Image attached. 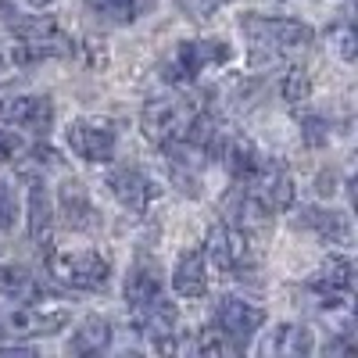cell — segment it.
<instances>
[{
    "label": "cell",
    "instance_id": "cell-1",
    "mask_svg": "<svg viewBox=\"0 0 358 358\" xmlns=\"http://www.w3.org/2000/svg\"><path fill=\"white\" fill-rule=\"evenodd\" d=\"M241 33L251 47L255 62H276L283 54L294 50H305L315 40V29L308 22H297V18H268L258 11H248L241 18Z\"/></svg>",
    "mask_w": 358,
    "mask_h": 358
},
{
    "label": "cell",
    "instance_id": "cell-2",
    "mask_svg": "<svg viewBox=\"0 0 358 358\" xmlns=\"http://www.w3.org/2000/svg\"><path fill=\"white\" fill-rule=\"evenodd\" d=\"M197 111H201V101H190V97H151L140 111V129L151 143L165 147L187 136Z\"/></svg>",
    "mask_w": 358,
    "mask_h": 358
},
{
    "label": "cell",
    "instance_id": "cell-3",
    "mask_svg": "<svg viewBox=\"0 0 358 358\" xmlns=\"http://www.w3.org/2000/svg\"><path fill=\"white\" fill-rule=\"evenodd\" d=\"M72 312L69 308H54L47 305L43 297L40 301H25L11 312L0 315V344H8V341H33V337H54V334H62L65 326H69Z\"/></svg>",
    "mask_w": 358,
    "mask_h": 358
},
{
    "label": "cell",
    "instance_id": "cell-4",
    "mask_svg": "<svg viewBox=\"0 0 358 358\" xmlns=\"http://www.w3.org/2000/svg\"><path fill=\"white\" fill-rule=\"evenodd\" d=\"M47 265H50V280L69 290L94 294V290H104L111 280V262L97 251H76V255L47 251Z\"/></svg>",
    "mask_w": 358,
    "mask_h": 358
},
{
    "label": "cell",
    "instance_id": "cell-5",
    "mask_svg": "<svg viewBox=\"0 0 358 358\" xmlns=\"http://www.w3.org/2000/svg\"><path fill=\"white\" fill-rule=\"evenodd\" d=\"M233 57V47L226 40H183L176 47V54L169 57L165 65V79L176 86L194 83L208 65H226Z\"/></svg>",
    "mask_w": 358,
    "mask_h": 358
},
{
    "label": "cell",
    "instance_id": "cell-6",
    "mask_svg": "<svg viewBox=\"0 0 358 358\" xmlns=\"http://www.w3.org/2000/svg\"><path fill=\"white\" fill-rule=\"evenodd\" d=\"M204 258L212 262L219 273L226 276H244V268L251 265V248H248V229L233 226V222H215L208 229L204 241Z\"/></svg>",
    "mask_w": 358,
    "mask_h": 358
},
{
    "label": "cell",
    "instance_id": "cell-7",
    "mask_svg": "<svg viewBox=\"0 0 358 358\" xmlns=\"http://www.w3.org/2000/svg\"><path fill=\"white\" fill-rule=\"evenodd\" d=\"M72 155L90 165H108L118 147V129L111 118H76L65 133Z\"/></svg>",
    "mask_w": 358,
    "mask_h": 358
},
{
    "label": "cell",
    "instance_id": "cell-8",
    "mask_svg": "<svg viewBox=\"0 0 358 358\" xmlns=\"http://www.w3.org/2000/svg\"><path fill=\"white\" fill-rule=\"evenodd\" d=\"M108 190H111V197L126 208L129 215H147V208L155 204V197H158V187L151 183V176H147L143 169H136V165H118V169H111L108 172Z\"/></svg>",
    "mask_w": 358,
    "mask_h": 358
},
{
    "label": "cell",
    "instance_id": "cell-9",
    "mask_svg": "<svg viewBox=\"0 0 358 358\" xmlns=\"http://www.w3.org/2000/svg\"><path fill=\"white\" fill-rule=\"evenodd\" d=\"M0 122H8L15 129H29L36 136H47L54 126V101L36 97V94H22V97H4L0 101Z\"/></svg>",
    "mask_w": 358,
    "mask_h": 358
},
{
    "label": "cell",
    "instance_id": "cell-10",
    "mask_svg": "<svg viewBox=\"0 0 358 358\" xmlns=\"http://www.w3.org/2000/svg\"><path fill=\"white\" fill-rule=\"evenodd\" d=\"M212 322L219 326V330H222L229 341H236L241 348H248L251 337L262 330L265 312H262L258 305H251V301H241V297H222V301L215 305Z\"/></svg>",
    "mask_w": 358,
    "mask_h": 358
},
{
    "label": "cell",
    "instance_id": "cell-11",
    "mask_svg": "<svg viewBox=\"0 0 358 358\" xmlns=\"http://www.w3.org/2000/svg\"><path fill=\"white\" fill-rule=\"evenodd\" d=\"M162 290H165L162 265H158L155 258L140 255V258L133 262V268H129V276H126V305H129V312L155 305L158 297H165Z\"/></svg>",
    "mask_w": 358,
    "mask_h": 358
},
{
    "label": "cell",
    "instance_id": "cell-12",
    "mask_svg": "<svg viewBox=\"0 0 358 358\" xmlns=\"http://www.w3.org/2000/svg\"><path fill=\"white\" fill-rule=\"evenodd\" d=\"M57 215L65 219L69 229H79V233L97 229V222H101L97 208H94V201H90V194H86V187L79 183V179H65L62 183V194H57Z\"/></svg>",
    "mask_w": 358,
    "mask_h": 358
},
{
    "label": "cell",
    "instance_id": "cell-13",
    "mask_svg": "<svg viewBox=\"0 0 358 358\" xmlns=\"http://www.w3.org/2000/svg\"><path fill=\"white\" fill-rule=\"evenodd\" d=\"M315 351V337L308 326L301 322H280L273 334H268L262 344H258V355H273V358H305Z\"/></svg>",
    "mask_w": 358,
    "mask_h": 358
},
{
    "label": "cell",
    "instance_id": "cell-14",
    "mask_svg": "<svg viewBox=\"0 0 358 358\" xmlns=\"http://www.w3.org/2000/svg\"><path fill=\"white\" fill-rule=\"evenodd\" d=\"M172 290L187 301H197V297L208 294V258H204V248H194V251H183L172 268Z\"/></svg>",
    "mask_w": 358,
    "mask_h": 358
},
{
    "label": "cell",
    "instance_id": "cell-15",
    "mask_svg": "<svg viewBox=\"0 0 358 358\" xmlns=\"http://www.w3.org/2000/svg\"><path fill=\"white\" fill-rule=\"evenodd\" d=\"M50 236H54V208L50 194L40 176L29 179V241L40 251H50Z\"/></svg>",
    "mask_w": 358,
    "mask_h": 358
},
{
    "label": "cell",
    "instance_id": "cell-16",
    "mask_svg": "<svg viewBox=\"0 0 358 358\" xmlns=\"http://www.w3.org/2000/svg\"><path fill=\"white\" fill-rule=\"evenodd\" d=\"M265 158L268 155H262L255 147V140H248V136H229L226 147H222V155H219V162L233 176V183H251V179L262 172Z\"/></svg>",
    "mask_w": 358,
    "mask_h": 358
},
{
    "label": "cell",
    "instance_id": "cell-17",
    "mask_svg": "<svg viewBox=\"0 0 358 358\" xmlns=\"http://www.w3.org/2000/svg\"><path fill=\"white\" fill-rule=\"evenodd\" d=\"M8 15V29L15 33L18 43H57V47H76L62 29H57L54 18L47 15H18V11H4Z\"/></svg>",
    "mask_w": 358,
    "mask_h": 358
},
{
    "label": "cell",
    "instance_id": "cell-18",
    "mask_svg": "<svg viewBox=\"0 0 358 358\" xmlns=\"http://www.w3.org/2000/svg\"><path fill=\"white\" fill-rule=\"evenodd\" d=\"M297 226L312 229L326 244H351V222H348V215L334 212V208H301L297 212Z\"/></svg>",
    "mask_w": 358,
    "mask_h": 358
},
{
    "label": "cell",
    "instance_id": "cell-19",
    "mask_svg": "<svg viewBox=\"0 0 358 358\" xmlns=\"http://www.w3.org/2000/svg\"><path fill=\"white\" fill-rule=\"evenodd\" d=\"M54 287L47 280H40L36 273H29L22 265H0V294L11 301H40Z\"/></svg>",
    "mask_w": 358,
    "mask_h": 358
},
{
    "label": "cell",
    "instance_id": "cell-20",
    "mask_svg": "<svg viewBox=\"0 0 358 358\" xmlns=\"http://www.w3.org/2000/svg\"><path fill=\"white\" fill-rule=\"evenodd\" d=\"M155 8V0H86V11L104 25H133Z\"/></svg>",
    "mask_w": 358,
    "mask_h": 358
},
{
    "label": "cell",
    "instance_id": "cell-21",
    "mask_svg": "<svg viewBox=\"0 0 358 358\" xmlns=\"http://www.w3.org/2000/svg\"><path fill=\"white\" fill-rule=\"evenodd\" d=\"M111 337H115L111 322H108L104 315H90L79 330L72 334L69 351H72V355H101V351L111 348Z\"/></svg>",
    "mask_w": 358,
    "mask_h": 358
},
{
    "label": "cell",
    "instance_id": "cell-22",
    "mask_svg": "<svg viewBox=\"0 0 358 358\" xmlns=\"http://www.w3.org/2000/svg\"><path fill=\"white\" fill-rule=\"evenodd\" d=\"M194 351L212 358V355H241L244 348L236 344V341H229V337L219 330V326L212 322V326H204V330L197 334V341H194Z\"/></svg>",
    "mask_w": 358,
    "mask_h": 358
},
{
    "label": "cell",
    "instance_id": "cell-23",
    "mask_svg": "<svg viewBox=\"0 0 358 358\" xmlns=\"http://www.w3.org/2000/svg\"><path fill=\"white\" fill-rule=\"evenodd\" d=\"M280 94H283V101H287L290 108L305 104V101L312 97V79H308V72H305V69H290V72L283 76V83H280Z\"/></svg>",
    "mask_w": 358,
    "mask_h": 358
},
{
    "label": "cell",
    "instance_id": "cell-24",
    "mask_svg": "<svg viewBox=\"0 0 358 358\" xmlns=\"http://www.w3.org/2000/svg\"><path fill=\"white\" fill-rule=\"evenodd\" d=\"M330 43L337 47V54L344 57V62H355V54H358V36H355L351 22H341V25L330 29Z\"/></svg>",
    "mask_w": 358,
    "mask_h": 358
},
{
    "label": "cell",
    "instance_id": "cell-25",
    "mask_svg": "<svg viewBox=\"0 0 358 358\" xmlns=\"http://www.w3.org/2000/svg\"><path fill=\"white\" fill-rule=\"evenodd\" d=\"M301 140L308 147H326V143H330V122L319 118V115H305L301 118Z\"/></svg>",
    "mask_w": 358,
    "mask_h": 358
},
{
    "label": "cell",
    "instance_id": "cell-26",
    "mask_svg": "<svg viewBox=\"0 0 358 358\" xmlns=\"http://www.w3.org/2000/svg\"><path fill=\"white\" fill-rule=\"evenodd\" d=\"M176 4H179V11H187L190 18H212L219 8H226L229 4V0H176Z\"/></svg>",
    "mask_w": 358,
    "mask_h": 358
},
{
    "label": "cell",
    "instance_id": "cell-27",
    "mask_svg": "<svg viewBox=\"0 0 358 358\" xmlns=\"http://www.w3.org/2000/svg\"><path fill=\"white\" fill-rule=\"evenodd\" d=\"M15 222V190L8 187V179H0V233H8Z\"/></svg>",
    "mask_w": 358,
    "mask_h": 358
},
{
    "label": "cell",
    "instance_id": "cell-28",
    "mask_svg": "<svg viewBox=\"0 0 358 358\" xmlns=\"http://www.w3.org/2000/svg\"><path fill=\"white\" fill-rule=\"evenodd\" d=\"M18 151H22V140L8 129H0V162H11Z\"/></svg>",
    "mask_w": 358,
    "mask_h": 358
},
{
    "label": "cell",
    "instance_id": "cell-29",
    "mask_svg": "<svg viewBox=\"0 0 358 358\" xmlns=\"http://www.w3.org/2000/svg\"><path fill=\"white\" fill-rule=\"evenodd\" d=\"M33 8H50V4H57V0H29Z\"/></svg>",
    "mask_w": 358,
    "mask_h": 358
},
{
    "label": "cell",
    "instance_id": "cell-30",
    "mask_svg": "<svg viewBox=\"0 0 358 358\" xmlns=\"http://www.w3.org/2000/svg\"><path fill=\"white\" fill-rule=\"evenodd\" d=\"M0 69H4V54H0Z\"/></svg>",
    "mask_w": 358,
    "mask_h": 358
}]
</instances>
